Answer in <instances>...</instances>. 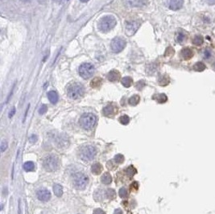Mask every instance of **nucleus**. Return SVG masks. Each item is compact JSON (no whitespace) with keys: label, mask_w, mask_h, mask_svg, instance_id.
<instances>
[{"label":"nucleus","mask_w":215,"mask_h":214,"mask_svg":"<svg viewBox=\"0 0 215 214\" xmlns=\"http://www.w3.org/2000/svg\"><path fill=\"white\" fill-rule=\"evenodd\" d=\"M13 91H14V87H13V88H12V91H11V93H10V94H9V95H8V97H7V103L8 102H9V100H10V99H11V97H12V94H13Z\"/></svg>","instance_id":"nucleus-41"},{"label":"nucleus","mask_w":215,"mask_h":214,"mask_svg":"<svg viewBox=\"0 0 215 214\" xmlns=\"http://www.w3.org/2000/svg\"><path fill=\"white\" fill-rule=\"evenodd\" d=\"M144 86H145L144 81H138V82L135 84V87H136V89H137L138 90H141V89L144 87Z\"/></svg>","instance_id":"nucleus-36"},{"label":"nucleus","mask_w":215,"mask_h":214,"mask_svg":"<svg viewBox=\"0 0 215 214\" xmlns=\"http://www.w3.org/2000/svg\"><path fill=\"white\" fill-rule=\"evenodd\" d=\"M102 84V79L99 78V77H97V78H94V80L91 81V86L94 87V88H97V87H99Z\"/></svg>","instance_id":"nucleus-30"},{"label":"nucleus","mask_w":215,"mask_h":214,"mask_svg":"<svg viewBox=\"0 0 215 214\" xmlns=\"http://www.w3.org/2000/svg\"><path fill=\"white\" fill-rule=\"evenodd\" d=\"M115 163H122L124 161V156L123 155L118 154L115 156Z\"/></svg>","instance_id":"nucleus-33"},{"label":"nucleus","mask_w":215,"mask_h":214,"mask_svg":"<svg viewBox=\"0 0 215 214\" xmlns=\"http://www.w3.org/2000/svg\"><path fill=\"white\" fill-rule=\"evenodd\" d=\"M20 200H19V209H18V214H21V208H20Z\"/></svg>","instance_id":"nucleus-44"},{"label":"nucleus","mask_w":215,"mask_h":214,"mask_svg":"<svg viewBox=\"0 0 215 214\" xmlns=\"http://www.w3.org/2000/svg\"><path fill=\"white\" fill-rule=\"evenodd\" d=\"M47 110H48V106H46V105H42V106H40V108L39 109V114H45Z\"/></svg>","instance_id":"nucleus-37"},{"label":"nucleus","mask_w":215,"mask_h":214,"mask_svg":"<svg viewBox=\"0 0 215 214\" xmlns=\"http://www.w3.org/2000/svg\"><path fill=\"white\" fill-rule=\"evenodd\" d=\"M101 180H102V182L105 184H110L112 181V177L110 176L109 172H106V173H104L102 177H101Z\"/></svg>","instance_id":"nucleus-20"},{"label":"nucleus","mask_w":215,"mask_h":214,"mask_svg":"<svg viewBox=\"0 0 215 214\" xmlns=\"http://www.w3.org/2000/svg\"><path fill=\"white\" fill-rule=\"evenodd\" d=\"M118 108L117 106H114V105H108L106 106V107H104L103 110H102V113L106 117H111V116H114L116 113H117Z\"/></svg>","instance_id":"nucleus-12"},{"label":"nucleus","mask_w":215,"mask_h":214,"mask_svg":"<svg viewBox=\"0 0 215 214\" xmlns=\"http://www.w3.org/2000/svg\"><path fill=\"white\" fill-rule=\"evenodd\" d=\"M213 68H214V69H215V62H214V65H213Z\"/></svg>","instance_id":"nucleus-46"},{"label":"nucleus","mask_w":215,"mask_h":214,"mask_svg":"<svg viewBox=\"0 0 215 214\" xmlns=\"http://www.w3.org/2000/svg\"><path fill=\"white\" fill-rule=\"evenodd\" d=\"M192 43H193V44H195L197 46L201 45L202 43H203V37L201 36H199V35L195 36L194 38H193V40H192Z\"/></svg>","instance_id":"nucleus-29"},{"label":"nucleus","mask_w":215,"mask_h":214,"mask_svg":"<svg viewBox=\"0 0 215 214\" xmlns=\"http://www.w3.org/2000/svg\"><path fill=\"white\" fill-rule=\"evenodd\" d=\"M153 99H155L159 103H164L168 100V97L164 94H160L155 95L153 97Z\"/></svg>","instance_id":"nucleus-22"},{"label":"nucleus","mask_w":215,"mask_h":214,"mask_svg":"<svg viewBox=\"0 0 215 214\" xmlns=\"http://www.w3.org/2000/svg\"><path fill=\"white\" fill-rule=\"evenodd\" d=\"M139 101H140V97H139V95H134V96H132L131 97H130L128 102H129L130 105H131V106H136V105H138V103L139 102Z\"/></svg>","instance_id":"nucleus-24"},{"label":"nucleus","mask_w":215,"mask_h":214,"mask_svg":"<svg viewBox=\"0 0 215 214\" xmlns=\"http://www.w3.org/2000/svg\"><path fill=\"white\" fill-rule=\"evenodd\" d=\"M106 197L110 199V200H113V199H115V197H116V192L114 189H108L106 190Z\"/></svg>","instance_id":"nucleus-27"},{"label":"nucleus","mask_w":215,"mask_h":214,"mask_svg":"<svg viewBox=\"0 0 215 214\" xmlns=\"http://www.w3.org/2000/svg\"><path fill=\"white\" fill-rule=\"evenodd\" d=\"M68 96L70 98L76 100L82 97L84 94V87L79 83H73L68 88Z\"/></svg>","instance_id":"nucleus-4"},{"label":"nucleus","mask_w":215,"mask_h":214,"mask_svg":"<svg viewBox=\"0 0 215 214\" xmlns=\"http://www.w3.org/2000/svg\"><path fill=\"white\" fill-rule=\"evenodd\" d=\"M15 114V108L13 107V108L11 110L10 113H9V118H12V116H14Z\"/></svg>","instance_id":"nucleus-40"},{"label":"nucleus","mask_w":215,"mask_h":214,"mask_svg":"<svg viewBox=\"0 0 215 214\" xmlns=\"http://www.w3.org/2000/svg\"><path fill=\"white\" fill-rule=\"evenodd\" d=\"M181 56L183 57L184 60H189L193 57V52L191 49L189 48H185V49H182L181 51Z\"/></svg>","instance_id":"nucleus-15"},{"label":"nucleus","mask_w":215,"mask_h":214,"mask_svg":"<svg viewBox=\"0 0 215 214\" xmlns=\"http://www.w3.org/2000/svg\"><path fill=\"white\" fill-rule=\"evenodd\" d=\"M141 23L139 21H129L126 22V26H125V32H126V36H132L133 35L137 32L139 28L140 27Z\"/></svg>","instance_id":"nucleus-8"},{"label":"nucleus","mask_w":215,"mask_h":214,"mask_svg":"<svg viewBox=\"0 0 215 214\" xmlns=\"http://www.w3.org/2000/svg\"><path fill=\"white\" fill-rule=\"evenodd\" d=\"M132 83H133V81L130 77H125L122 79V84L126 88H129L132 85Z\"/></svg>","instance_id":"nucleus-23"},{"label":"nucleus","mask_w":215,"mask_h":214,"mask_svg":"<svg viewBox=\"0 0 215 214\" xmlns=\"http://www.w3.org/2000/svg\"><path fill=\"white\" fill-rule=\"evenodd\" d=\"M89 183V178L84 173L79 172L74 176L73 178V184L77 189L82 190L86 188Z\"/></svg>","instance_id":"nucleus-6"},{"label":"nucleus","mask_w":215,"mask_h":214,"mask_svg":"<svg viewBox=\"0 0 215 214\" xmlns=\"http://www.w3.org/2000/svg\"><path fill=\"white\" fill-rule=\"evenodd\" d=\"M114 214H123V211L121 210L120 208H117V209H115V210Z\"/></svg>","instance_id":"nucleus-42"},{"label":"nucleus","mask_w":215,"mask_h":214,"mask_svg":"<svg viewBox=\"0 0 215 214\" xmlns=\"http://www.w3.org/2000/svg\"><path fill=\"white\" fill-rule=\"evenodd\" d=\"M102 165L99 163H94L91 167V171L92 172L94 175H99L102 171Z\"/></svg>","instance_id":"nucleus-18"},{"label":"nucleus","mask_w":215,"mask_h":214,"mask_svg":"<svg viewBox=\"0 0 215 214\" xmlns=\"http://www.w3.org/2000/svg\"><path fill=\"white\" fill-rule=\"evenodd\" d=\"M116 25V20L115 17L107 15L102 18L98 23V28L102 32H109L113 29Z\"/></svg>","instance_id":"nucleus-3"},{"label":"nucleus","mask_w":215,"mask_h":214,"mask_svg":"<svg viewBox=\"0 0 215 214\" xmlns=\"http://www.w3.org/2000/svg\"><path fill=\"white\" fill-rule=\"evenodd\" d=\"M7 147H8V144H7V142L6 140H2L1 142V146H0V149H1V152H4L7 149Z\"/></svg>","instance_id":"nucleus-34"},{"label":"nucleus","mask_w":215,"mask_h":214,"mask_svg":"<svg viewBox=\"0 0 215 214\" xmlns=\"http://www.w3.org/2000/svg\"><path fill=\"white\" fill-rule=\"evenodd\" d=\"M118 193H119V196H120V197H122V198H126V197H127V191H126V189H125V188H122V189H120Z\"/></svg>","instance_id":"nucleus-35"},{"label":"nucleus","mask_w":215,"mask_h":214,"mask_svg":"<svg viewBox=\"0 0 215 214\" xmlns=\"http://www.w3.org/2000/svg\"><path fill=\"white\" fill-rule=\"evenodd\" d=\"M80 1L81 2H82V3H87L89 0H80Z\"/></svg>","instance_id":"nucleus-45"},{"label":"nucleus","mask_w":215,"mask_h":214,"mask_svg":"<svg viewBox=\"0 0 215 214\" xmlns=\"http://www.w3.org/2000/svg\"><path fill=\"white\" fill-rule=\"evenodd\" d=\"M79 74L84 79H89L94 73V67L89 63L82 64L78 69Z\"/></svg>","instance_id":"nucleus-7"},{"label":"nucleus","mask_w":215,"mask_h":214,"mask_svg":"<svg viewBox=\"0 0 215 214\" xmlns=\"http://www.w3.org/2000/svg\"><path fill=\"white\" fill-rule=\"evenodd\" d=\"M124 4L131 7H139L147 5V0H123Z\"/></svg>","instance_id":"nucleus-10"},{"label":"nucleus","mask_w":215,"mask_h":214,"mask_svg":"<svg viewBox=\"0 0 215 214\" xmlns=\"http://www.w3.org/2000/svg\"><path fill=\"white\" fill-rule=\"evenodd\" d=\"M97 122V118L94 114H90V113H86L81 115L80 120H79V123H80L81 126L84 128L85 130H91L94 128Z\"/></svg>","instance_id":"nucleus-1"},{"label":"nucleus","mask_w":215,"mask_h":214,"mask_svg":"<svg viewBox=\"0 0 215 214\" xmlns=\"http://www.w3.org/2000/svg\"><path fill=\"white\" fill-rule=\"evenodd\" d=\"M37 136L36 135H35V134H32L31 135V137L29 138V141H30V143H35L36 141H37Z\"/></svg>","instance_id":"nucleus-38"},{"label":"nucleus","mask_w":215,"mask_h":214,"mask_svg":"<svg viewBox=\"0 0 215 214\" xmlns=\"http://www.w3.org/2000/svg\"><path fill=\"white\" fill-rule=\"evenodd\" d=\"M184 0H169V7L172 11H177L182 7Z\"/></svg>","instance_id":"nucleus-13"},{"label":"nucleus","mask_w":215,"mask_h":214,"mask_svg":"<svg viewBox=\"0 0 215 214\" xmlns=\"http://www.w3.org/2000/svg\"><path fill=\"white\" fill-rule=\"evenodd\" d=\"M93 214H105V212L102 211L100 208H97V209H95L94 211Z\"/></svg>","instance_id":"nucleus-39"},{"label":"nucleus","mask_w":215,"mask_h":214,"mask_svg":"<svg viewBox=\"0 0 215 214\" xmlns=\"http://www.w3.org/2000/svg\"><path fill=\"white\" fill-rule=\"evenodd\" d=\"M110 47H111L112 51L114 52H116V53L120 52L126 47V41L122 38L116 37L115 39H113V40L111 41Z\"/></svg>","instance_id":"nucleus-9"},{"label":"nucleus","mask_w":215,"mask_h":214,"mask_svg":"<svg viewBox=\"0 0 215 214\" xmlns=\"http://www.w3.org/2000/svg\"><path fill=\"white\" fill-rule=\"evenodd\" d=\"M48 97H49L50 102H52V104H56L58 102V94L57 93L56 91H49L48 93Z\"/></svg>","instance_id":"nucleus-19"},{"label":"nucleus","mask_w":215,"mask_h":214,"mask_svg":"<svg viewBox=\"0 0 215 214\" xmlns=\"http://www.w3.org/2000/svg\"><path fill=\"white\" fill-rule=\"evenodd\" d=\"M126 173L127 176H133L136 173V169L133 167V166H130L128 167L126 170Z\"/></svg>","instance_id":"nucleus-31"},{"label":"nucleus","mask_w":215,"mask_h":214,"mask_svg":"<svg viewBox=\"0 0 215 214\" xmlns=\"http://www.w3.org/2000/svg\"><path fill=\"white\" fill-rule=\"evenodd\" d=\"M206 2L210 5H213L215 3V0H206Z\"/></svg>","instance_id":"nucleus-43"},{"label":"nucleus","mask_w":215,"mask_h":214,"mask_svg":"<svg viewBox=\"0 0 215 214\" xmlns=\"http://www.w3.org/2000/svg\"><path fill=\"white\" fill-rule=\"evenodd\" d=\"M60 165V161L56 155H50L44 158L43 161V167L46 171H57Z\"/></svg>","instance_id":"nucleus-2"},{"label":"nucleus","mask_w":215,"mask_h":214,"mask_svg":"<svg viewBox=\"0 0 215 214\" xmlns=\"http://www.w3.org/2000/svg\"><path fill=\"white\" fill-rule=\"evenodd\" d=\"M187 40V35L184 32H178L176 35V40L179 44H183Z\"/></svg>","instance_id":"nucleus-17"},{"label":"nucleus","mask_w":215,"mask_h":214,"mask_svg":"<svg viewBox=\"0 0 215 214\" xmlns=\"http://www.w3.org/2000/svg\"><path fill=\"white\" fill-rule=\"evenodd\" d=\"M201 56L204 60H211L214 57V52L210 49H205L201 52Z\"/></svg>","instance_id":"nucleus-16"},{"label":"nucleus","mask_w":215,"mask_h":214,"mask_svg":"<svg viewBox=\"0 0 215 214\" xmlns=\"http://www.w3.org/2000/svg\"><path fill=\"white\" fill-rule=\"evenodd\" d=\"M36 197L40 201H48L51 198V193L49 190L45 189H40L36 192Z\"/></svg>","instance_id":"nucleus-11"},{"label":"nucleus","mask_w":215,"mask_h":214,"mask_svg":"<svg viewBox=\"0 0 215 214\" xmlns=\"http://www.w3.org/2000/svg\"><path fill=\"white\" fill-rule=\"evenodd\" d=\"M96 149L94 147L90 145H87L83 147L80 151V157L83 161L89 162L94 159L96 155Z\"/></svg>","instance_id":"nucleus-5"},{"label":"nucleus","mask_w":215,"mask_h":214,"mask_svg":"<svg viewBox=\"0 0 215 214\" xmlns=\"http://www.w3.org/2000/svg\"><path fill=\"white\" fill-rule=\"evenodd\" d=\"M119 121L123 125H127L130 122V118L127 115H123L119 118Z\"/></svg>","instance_id":"nucleus-32"},{"label":"nucleus","mask_w":215,"mask_h":214,"mask_svg":"<svg viewBox=\"0 0 215 214\" xmlns=\"http://www.w3.org/2000/svg\"><path fill=\"white\" fill-rule=\"evenodd\" d=\"M35 168V164L33 162L28 161L23 164V169L26 171H33Z\"/></svg>","instance_id":"nucleus-26"},{"label":"nucleus","mask_w":215,"mask_h":214,"mask_svg":"<svg viewBox=\"0 0 215 214\" xmlns=\"http://www.w3.org/2000/svg\"><path fill=\"white\" fill-rule=\"evenodd\" d=\"M193 69H194L195 71L198 72L204 71V70L206 69V65H205V64H203L202 62H198V63H196L195 65H193Z\"/></svg>","instance_id":"nucleus-28"},{"label":"nucleus","mask_w":215,"mask_h":214,"mask_svg":"<svg viewBox=\"0 0 215 214\" xmlns=\"http://www.w3.org/2000/svg\"><path fill=\"white\" fill-rule=\"evenodd\" d=\"M53 192L55 195L58 197H60L63 195V188L60 184H54L53 186Z\"/></svg>","instance_id":"nucleus-21"},{"label":"nucleus","mask_w":215,"mask_h":214,"mask_svg":"<svg viewBox=\"0 0 215 214\" xmlns=\"http://www.w3.org/2000/svg\"><path fill=\"white\" fill-rule=\"evenodd\" d=\"M158 82L160 84V86H166L169 83V78L167 76H161L158 79Z\"/></svg>","instance_id":"nucleus-25"},{"label":"nucleus","mask_w":215,"mask_h":214,"mask_svg":"<svg viewBox=\"0 0 215 214\" xmlns=\"http://www.w3.org/2000/svg\"><path fill=\"white\" fill-rule=\"evenodd\" d=\"M121 75L119 73V72L117 70H111L110 72L109 73L107 74V79L111 81V82H115V81H118L120 79Z\"/></svg>","instance_id":"nucleus-14"}]
</instances>
